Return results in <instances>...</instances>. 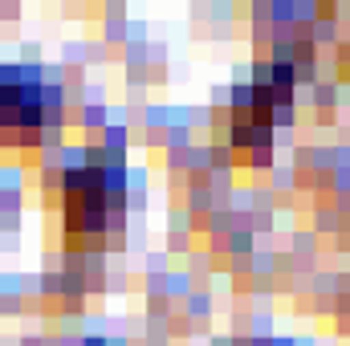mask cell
I'll list each match as a JSON object with an SVG mask.
<instances>
[]
</instances>
